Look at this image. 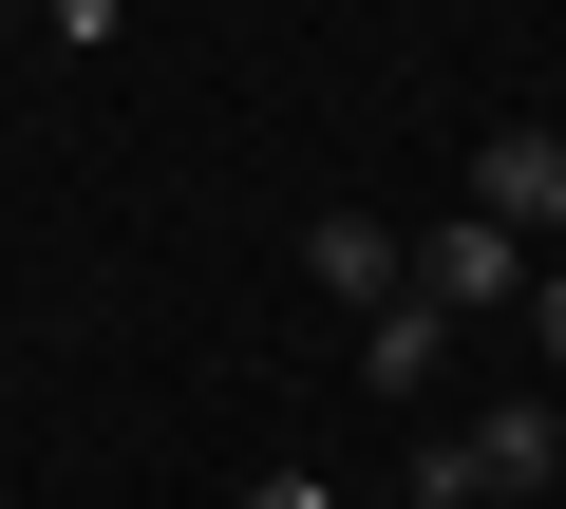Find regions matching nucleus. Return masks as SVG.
Segmentation results:
<instances>
[{"instance_id":"nucleus-7","label":"nucleus","mask_w":566,"mask_h":509,"mask_svg":"<svg viewBox=\"0 0 566 509\" xmlns=\"http://www.w3.org/2000/svg\"><path fill=\"white\" fill-rule=\"evenodd\" d=\"M245 509H340V490H322V471H264V490H245Z\"/></svg>"},{"instance_id":"nucleus-3","label":"nucleus","mask_w":566,"mask_h":509,"mask_svg":"<svg viewBox=\"0 0 566 509\" xmlns=\"http://www.w3.org/2000/svg\"><path fill=\"white\" fill-rule=\"evenodd\" d=\"M303 284H322V303H416V245H397L378 208H322V226H303Z\"/></svg>"},{"instance_id":"nucleus-5","label":"nucleus","mask_w":566,"mask_h":509,"mask_svg":"<svg viewBox=\"0 0 566 509\" xmlns=\"http://www.w3.org/2000/svg\"><path fill=\"white\" fill-rule=\"evenodd\" d=\"M434 359H453L434 303H378V321H359V378H378V396H434Z\"/></svg>"},{"instance_id":"nucleus-8","label":"nucleus","mask_w":566,"mask_h":509,"mask_svg":"<svg viewBox=\"0 0 566 509\" xmlns=\"http://www.w3.org/2000/svg\"><path fill=\"white\" fill-rule=\"evenodd\" d=\"M0 39H20V0H0Z\"/></svg>"},{"instance_id":"nucleus-1","label":"nucleus","mask_w":566,"mask_h":509,"mask_svg":"<svg viewBox=\"0 0 566 509\" xmlns=\"http://www.w3.org/2000/svg\"><path fill=\"white\" fill-rule=\"evenodd\" d=\"M453 453H472V509H547V490H566V415H547V396H510V415H472Z\"/></svg>"},{"instance_id":"nucleus-4","label":"nucleus","mask_w":566,"mask_h":509,"mask_svg":"<svg viewBox=\"0 0 566 509\" xmlns=\"http://www.w3.org/2000/svg\"><path fill=\"white\" fill-rule=\"evenodd\" d=\"M416 303H434V321H453V303H528V245H510L491 208H453V226L416 245Z\"/></svg>"},{"instance_id":"nucleus-6","label":"nucleus","mask_w":566,"mask_h":509,"mask_svg":"<svg viewBox=\"0 0 566 509\" xmlns=\"http://www.w3.org/2000/svg\"><path fill=\"white\" fill-rule=\"evenodd\" d=\"M528 340L566 359V245H547V265H528Z\"/></svg>"},{"instance_id":"nucleus-2","label":"nucleus","mask_w":566,"mask_h":509,"mask_svg":"<svg viewBox=\"0 0 566 509\" xmlns=\"http://www.w3.org/2000/svg\"><path fill=\"white\" fill-rule=\"evenodd\" d=\"M472 208L547 265V226H566V132H491V151H472Z\"/></svg>"}]
</instances>
